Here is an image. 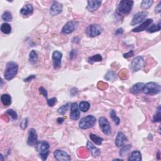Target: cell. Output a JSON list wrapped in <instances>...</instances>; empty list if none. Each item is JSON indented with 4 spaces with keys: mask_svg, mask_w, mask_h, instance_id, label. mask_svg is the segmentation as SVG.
Returning <instances> with one entry per match:
<instances>
[{
    "mask_svg": "<svg viewBox=\"0 0 161 161\" xmlns=\"http://www.w3.org/2000/svg\"><path fill=\"white\" fill-rule=\"evenodd\" d=\"M147 15L148 13L147 12H141L137 13L134 16L130 23V25L132 26H135L137 25L138 23H140L142 21H143L146 18V17L147 16Z\"/></svg>",
    "mask_w": 161,
    "mask_h": 161,
    "instance_id": "7c38bea8",
    "label": "cell"
},
{
    "mask_svg": "<svg viewBox=\"0 0 161 161\" xmlns=\"http://www.w3.org/2000/svg\"><path fill=\"white\" fill-rule=\"evenodd\" d=\"M18 71V65L15 62L10 61L6 64L4 77L6 80L11 81L15 77Z\"/></svg>",
    "mask_w": 161,
    "mask_h": 161,
    "instance_id": "6da1fadb",
    "label": "cell"
},
{
    "mask_svg": "<svg viewBox=\"0 0 161 161\" xmlns=\"http://www.w3.org/2000/svg\"><path fill=\"white\" fill-rule=\"evenodd\" d=\"M2 19L5 21H11L13 19L12 13L10 12H5L2 15Z\"/></svg>",
    "mask_w": 161,
    "mask_h": 161,
    "instance_id": "d590c367",
    "label": "cell"
},
{
    "mask_svg": "<svg viewBox=\"0 0 161 161\" xmlns=\"http://www.w3.org/2000/svg\"><path fill=\"white\" fill-rule=\"evenodd\" d=\"M63 6L61 3L57 1L53 2L51 8H50V14L52 16H56L62 12Z\"/></svg>",
    "mask_w": 161,
    "mask_h": 161,
    "instance_id": "9a60e30c",
    "label": "cell"
},
{
    "mask_svg": "<svg viewBox=\"0 0 161 161\" xmlns=\"http://www.w3.org/2000/svg\"><path fill=\"white\" fill-rule=\"evenodd\" d=\"M7 114L10 115L11 117L12 118V119L14 120H16L18 119V114L15 112V110H13V109H9L6 111V112Z\"/></svg>",
    "mask_w": 161,
    "mask_h": 161,
    "instance_id": "8d00e7d4",
    "label": "cell"
},
{
    "mask_svg": "<svg viewBox=\"0 0 161 161\" xmlns=\"http://www.w3.org/2000/svg\"><path fill=\"white\" fill-rule=\"evenodd\" d=\"M103 60V57L100 54H96L92 57H89L88 59V62L89 64H93L97 62H101Z\"/></svg>",
    "mask_w": 161,
    "mask_h": 161,
    "instance_id": "4316f807",
    "label": "cell"
},
{
    "mask_svg": "<svg viewBox=\"0 0 161 161\" xmlns=\"http://www.w3.org/2000/svg\"><path fill=\"white\" fill-rule=\"evenodd\" d=\"M1 101L3 105L8 106L12 104V97L8 94H3L1 97Z\"/></svg>",
    "mask_w": 161,
    "mask_h": 161,
    "instance_id": "603a6c76",
    "label": "cell"
},
{
    "mask_svg": "<svg viewBox=\"0 0 161 161\" xmlns=\"http://www.w3.org/2000/svg\"><path fill=\"white\" fill-rule=\"evenodd\" d=\"M155 12L156 13H160L161 12V2L157 5L155 8Z\"/></svg>",
    "mask_w": 161,
    "mask_h": 161,
    "instance_id": "ee69618b",
    "label": "cell"
},
{
    "mask_svg": "<svg viewBox=\"0 0 161 161\" xmlns=\"http://www.w3.org/2000/svg\"><path fill=\"white\" fill-rule=\"evenodd\" d=\"M79 23L76 20H71L66 23L62 29V33L64 34H70L77 29Z\"/></svg>",
    "mask_w": 161,
    "mask_h": 161,
    "instance_id": "52a82bcc",
    "label": "cell"
},
{
    "mask_svg": "<svg viewBox=\"0 0 161 161\" xmlns=\"http://www.w3.org/2000/svg\"><path fill=\"white\" fill-rule=\"evenodd\" d=\"M80 117V111L76 103H73L71 105L70 119L73 120H77Z\"/></svg>",
    "mask_w": 161,
    "mask_h": 161,
    "instance_id": "5bb4252c",
    "label": "cell"
},
{
    "mask_svg": "<svg viewBox=\"0 0 161 161\" xmlns=\"http://www.w3.org/2000/svg\"><path fill=\"white\" fill-rule=\"evenodd\" d=\"M144 86V83H136L130 88V92L134 95L140 93L143 90Z\"/></svg>",
    "mask_w": 161,
    "mask_h": 161,
    "instance_id": "44dd1931",
    "label": "cell"
},
{
    "mask_svg": "<svg viewBox=\"0 0 161 161\" xmlns=\"http://www.w3.org/2000/svg\"><path fill=\"white\" fill-rule=\"evenodd\" d=\"M39 92H40V95H42L43 96H44L45 98H47V96H48V92L47 91V90L44 88V87H40L39 88Z\"/></svg>",
    "mask_w": 161,
    "mask_h": 161,
    "instance_id": "ab89813d",
    "label": "cell"
},
{
    "mask_svg": "<svg viewBox=\"0 0 161 161\" xmlns=\"http://www.w3.org/2000/svg\"><path fill=\"white\" fill-rule=\"evenodd\" d=\"M153 23V20L152 19H147L145 20L144 22L142 23L140 25H138V27H135L134 29H132V32H140L142 31L145 30L147 28L151 25Z\"/></svg>",
    "mask_w": 161,
    "mask_h": 161,
    "instance_id": "2e32d148",
    "label": "cell"
},
{
    "mask_svg": "<svg viewBox=\"0 0 161 161\" xmlns=\"http://www.w3.org/2000/svg\"><path fill=\"white\" fill-rule=\"evenodd\" d=\"M103 30V28L101 26L97 24L90 25L86 30V34L89 37H95L99 36Z\"/></svg>",
    "mask_w": 161,
    "mask_h": 161,
    "instance_id": "8992f818",
    "label": "cell"
},
{
    "mask_svg": "<svg viewBox=\"0 0 161 161\" xmlns=\"http://www.w3.org/2000/svg\"><path fill=\"white\" fill-rule=\"evenodd\" d=\"M117 77V75L115 72H114L113 71H109L105 76V79L107 81H114L115 80Z\"/></svg>",
    "mask_w": 161,
    "mask_h": 161,
    "instance_id": "83f0119b",
    "label": "cell"
},
{
    "mask_svg": "<svg viewBox=\"0 0 161 161\" xmlns=\"http://www.w3.org/2000/svg\"><path fill=\"white\" fill-rule=\"evenodd\" d=\"M37 142H38V135H37V132L34 128H31L29 129V132H28L27 144L29 146L33 147L36 145Z\"/></svg>",
    "mask_w": 161,
    "mask_h": 161,
    "instance_id": "30bf717a",
    "label": "cell"
},
{
    "mask_svg": "<svg viewBox=\"0 0 161 161\" xmlns=\"http://www.w3.org/2000/svg\"><path fill=\"white\" fill-rule=\"evenodd\" d=\"M144 59L141 56L136 57L135 58L132 60L131 63L130 68L134 72H137V71L142 69L144 66Z\"/></svg>",
    "mask_w": 161,
    "mask_h": 161,
    "instance_id": "9c48e42d",
    "label": "cell"
},
{
    "mask_svg": "<svg viewBox=\"0 0 161 161\" xmlns=\"http://www.w3.org/2000/svg\"><path fill=\"white\" fill-rule=\"evenodd\" d=\"M129 161H140L142 160V154L139 151H134L131 153V156L128 159Z\"/></svg>",
    "mask_w": 161,
    "mask_h": 161,
    "instance_id": "7402d4cb",
    "label": "cell"
},
{
    "mask_svg": "<svg viewBox=\"0 0 161 161\" xmlns=\"http://www.w3.org/2000/svg\"><path fill=\"white\" fill-rule=\"evenodd\" d=\"M99 124L103 134L109 135L112 134V128L110 122L105 117H100L99 119Z\"/></svg>",
    "mask_w": 161,
    "mask_h": 161,
    "instance_id": "ba28073f",
    "label": "cell"
},
{
    "mask_svg": "<svg viewBox=\"0 0 161 161\" xmlns=\"http://www.w3.org/2000/svg\"><path fill=\"white\" fill-rule=\"evenodd\" d=\"M62 53L58 51H55L52 53V61L54 69H59L61 67Z\"/></svg>",
    "mask_w": 161,
    "mask_h": 161,
    "instance_id": "8fae6325",
    "label": "cell"
},
{
    "mask_svg": "<svg viewBox=\"0 0 161 161\" xmlns=\"http://www.w3.org/2000/svg\"><path fill=\"white\" fill-rule=\"evenodd\" d=\"M89 138H90L91 140L97 145H101L103 141V138L100 137H99V136L95 135L93 134H91L89 135Z\"/></svg>",
    "mask_w": 161,
    "mask_h": 161,
    "instance_id": "cb8c5ba5",
    "label": "cell"
},
{
    "mask_svg": "<svg viewBox=\"0 0 161 161\" xmlns=\"http://www.w3.org/2000/svg\"><path fill=\"white\" fill-rule=\"evenodd\" d=\"M79 108L83 112H87L90 108V104L88 101H81L79 106Z\"/></svg>",
    "mask_w": 161,
    "mask_h": 161,
    "instance_id": "f1b7e54d",
    "label": "cell"
},
{
    "mask_svg": "<svg viewBox=\"0 0 161 161\" xmlns=\"http://www.w3.org/2000/svg\"><path fill=\"white\" fill-rule=\"evenodd\" d=\"M127 140L128 139L127 137L123 132H119L117 134L116 137L115 138V145L118 147H121L125 144V143L127 142Z\"/></svg>",
    "mask_w": 161,
    "mask_h": 161,
    "instance_id": "ac0fdd59",
    "label": "cell"
},
{
    "mask_svg": "<svg viewBox=\"0 0 161 161\" xmlns=\"http://www.w3.org/2000/svg\"><path fill=\"white\" fill-rule=\"evenodd\" d=\"M102 3V1L99 0H91V1H88V6L87 9L89 12H94L97 10Z\"/></svg>",
    "mask_w": 161,
    "mask_h": 161,
    "instance_id": "e0dca14e",
    "label": "cell"
},
{
    "mask_svg": "<svg viewBox=\"0 0 161 161\" xmlns=\"http://www.w3.org/2000/svg\"><path fill=\"white\" fill-rule=\"evenodd\" d=\"M1 31L5 34H10L12 32V27L8 23H3L1 26Z\"/></svg>",
    "mask_w": 161,
    "mask_h": 161,
    "instance_id": "f546056e",
    "label": "cell"
},
{
    "mask_svg": "<svg viewBox=\"0 0 161 161\" xmlns=\"http://www.w3.org/2000/svg\"><path fill=\"white\" fill-rule=\"evenodd\" d=\"M134 2L130 0H122L119 2L118 6V10L119 12L124 15H128L131 12L133 7Z\"/></svg>",
    "mask_w": 161,
    "mask_h": 161,
    "instance_id": "5b68a950",
    "label": "cell"
},
{
    "mask_svg": "<svg viewBox=\"0 0 161 161\" xmlns=\"http://www.w3.org/2000/svg\"><path fill=\"white\" fill-rule=\"evenodd\" d=\"M113 160H123L121 159H113Z\"/></svg>",
    "mask_w": 161,
    "mask_h": 161,
    "instance_id": "7dc6e473",
    "label": "cell"
},
{
    "mask_svg": "<svg viewBox=\"0 0 161 161\" xmlns=\"http://www.w3.org/2000/svg\"><path fill=\"white\" fill-rule=\"evenodd\" d=\"M123 33V29L122 28H118V29L115 31V32H114V34H115V35H121Z\"/></svg>",
    "mask_w": 161,
    "mask_h": 161,
    "instance_id": "f6af8a7d",
    "label": "cell"
},
{
    "mask_svg": "<svg viewBox=\"0 0 161 161\" xmlns=\"http://www.w3.org/2000/svg\"><path fill=\"white\" fill-rule=\"evenodd\" d=\"M87 148L89 151L91 152V155L94 157H97L101 154V150L96 147L89 141L87 142Z\"/></svg>",
    "mask_w": 161,
    "mask_h": 161,
    "instance_id": "d6986e66",
    "label": "cell"
},
{
    "mask_svg": "<svg viewBox=\"0 0 161 161\" xmlns=\"http://www.w3.org/2000/svg\"><path fill=\"white\" fill-rule=\"evenodd\" d=\"M37 151L40 153V157L43 160H47L49 154L50 145L47 142L42 140L38 141L36 145Z\"/></svg>",
    "mask_w": 161,
    "mask_h": 161,
    "instance_id": "7a4b0ae2",
    "label": "cell"
},
{
    "mask_svg": "<svg viewBox=\"0 0 161 161\" xmlns=\"http://www.w3.org/2000/svg\"><path fill=\"white\" fill-rule=\"evenodd\" d=\"M77 54V52L76 50H72V51L70 52V53H69L70 59H72V60L74 59L75 57H76Z\"/></svg>",
    "mask_w": 161,
    "mask_h": 161,
    "instance_id": "b9f144b4",
    "label": "cell"
},
{
    "mask_svg": "<svg viewBox=\"0 0 161 161\" xmlns=\"http://www.w3.org/2000/svg\"><path fill=\"white\" fill-rule=\"evenodd\" d=\"M134 55V51H132V50H131V51H130L128 52L124 53L123 57L125 59H128L131 57H133Z\"/></svg>",
    "mask_w": 161,
    "mask_h": 161,
    "instance_id": "60d3db41",
    "label": "cell"
},
{
    "mask_svg": "<svg viewBox=\"0 0 161 161\" xmlns=\"http://www.w3.org/2000/svg\"><path fill=\"white\" fill-rule=\"evenodd\" d=\"M64 118H58L57 120V122L59 124H62L63 122H64Z\"/></svg>",
    "mask_w": 161,
    "mask_h": 161,
    "instance_id": "bcb514c9",
    "label": "cell"
},
{
    "mask_svg": "<svg viewBox=\"0 0 161 161\" xmlns=\"http://www.w3.org/2000/svg\"><path fill=\"white\" fill-rule=\"evenodd\" d=\"M160 21L157 23V24H153L151 26H149L147 28L146 30L147 32H148L149 33H154L156 32H159L160 30Z\"/></svg>",
    "mask_w": 161,
    "mask_h": 161,
    "instance_id": "d4e9b609",
    "label": "cell"
},
{
    "mask_svg": "<svg viewBox=\"0 0 161 161\" xmlns=\"http://www.w3.org/2000/svg\"><path fill=\"white\" fill-rule=\"evenodd\" d=\"M153 3V0H144L141 2L140 8L142 10H147L152 6Z\"/></svg>",
    "mask_w": 161,
    "mask_h": 161,
    "instance_id": "4dcf8cb0",
    "label": "cell"
},
{
    "mask_svg": "<svg viewBox=\"0 0 161 161\" xmlns=\"http://www.w3.org/2000/svg\"><path fill=\"white\" fill-rule=\"evenodd\" d=\"M110 115L111 119H112V120L114 121V123H115L116 125H119L120 124V118L118 117V116L116 115L115 111L113 110H111L110 112Z\"/></svg>",
    "mask_w": 161,
    "mask_h": 161,
    "instance_id": "1f68e13d",
    "label": "cell"
},
{
    "mask_svg": "<svg viewBox=\"0 0 161 161\" xmlns=\"http://www.w3.org/2000/svg\"><path fill=\"white\" fill-rule=\"evenodd\" d=\"M28 123V118H25V119H23L22 121H21L20 126L23 130H25L27 127Z\"/></svg>",
    "mask_w": 161,
    "mask_h": 161,
    "instance_id": "74e56055",
    "label": "cell"
},
{
    "mask_svg": "<svg viewBox=\"0 0 161 161\" xmlns=\"http://www.w3.org/2000/svg\"><path fill=\"white\" fill-rule=\"evenodd\" d=\"M161 91L160 86L155 82H149L144 84L142 91L146 95H155L159 94Z\"/></svg>",
    "mask_w": 161,
    "mask_h": 161,
    "instance_id": "3957f363",
    "label": "cell"
},
{
    "mask_svg": "<svg viewBox=\"0 0 161 161\" xmlns=\"http://www.w3.org/2000/svg\"><path fill=\"white\" fill-rule=\"evenodd\" d=\"M0 157H1V160L2 161H3V160H4V159H3V155H2V154H1V156H0Z\"/></svg>",
    "mask_w": 161,
    "mask_h": 161,
    "instance_id": "c3c4849f",
    "label": "cell"
},
{
    "mask_svg": "<svg viewBox=\"0 0 161 161\" xmlns=\"http://www.w3.org/2000/svg\"><path fill=\"white\" fill-rule=\"evenodd\" d=\"M161 120V110H160V106L159 105L157 108V111L156 113L154 114V116L153 117L152 122L153 123H157L160 122Z\"/></svg>",
    "mask_w": 161,
    "mask_h": 161,
    "instance_id": "d6a6232c",
    "label": "cell"
},
{
    "mask_svg": "<svg viewBox=\"0 0 161 161\" xmlns=\"http://www.w3.org/2000/svg\"><path fill=\"white\" fill-rule=\"evenodd\" d=\"M132 148V145L130 144L128 145H123L122 147H121V149H120V155L121 157H124L125 154L129 150Z\"/></svg>",
    "mask_w": 161,
    "mask_h": 161,
    "instance_id": "e575fe53",
    "label": "cell"
},
{
    "mask_svg": "<svg viewBox=\"0 0 161 161\" xmlns=\"http://www.w3.org/2000/svg\"><path fill=\"white\" fill-rule=\"evenodd\" d=\"M34 12V7L31 4H27L20 10V13L21 15L27 16L32 15Z\"/></svg>",
    "mask_w": 161,
    "mask_h": 161,
    "instance_id": "ffe728a7",
    "label": "cell"
},
{
    "mask_svg": "<svg viewBox=\"0 0 161 161\" xmlns=\"http://www.w3.org/2000/svg\"><path fill=\"white\" fill-rule=\"evenodd\" d=\"M69 105H70V104L69 103H66V104L62 105L61 107H60V108L57 110V112H58L59 114H61V115H64V114H66L68 109H69Z\"/></svg>",
    "mask_w": 161,
    "mask_h": 161,
    "instance_id": "836d02e7",
    "label": "cell"
},
{
    "mask_svg": "<svg viewBox=\"0 0 161 161\" xmlns=\"http://www.w3.org/2000/svg\"><path fill=\"white\" fill-rule=\"evenodd\" d=\"M57 102V99L56 98H52L51 99H47V104L50 107H53Z\"/></svg>",
    "mask_w": 161,
    "mask_h": 161,
    "instance_id": "f35d334b",
    "label": "cell"
},
{
    "mask_svg": "<svg viewBox=\"0 0 161 161\" xmlns=\"http://www.w3.org/2000/svg\"><path fill=\"white\" fill-rule=\"evenodd\" d=\"M53 156L58 161H70L71 160L70 156L67 152L59 149L53 152Z\"/></svg>",
    "mask_w": 161,
    "mask_h": 161,
    "instance_id": "4fadbf2b",
    "label": "cell"
},
{
    "mask_svg": "<svg viewBox=\"0 0 161 161\" xmlns=\"http://www.w3.org/2000/svg\"><path fill=\"white\" fill-rule=\"evenodd\" d=\"M38 54L37 52L34 51V50H32V51L30 52V53H29V60L30 62L32 64H37V61H38Z\"/></svg>",
    "mask_w": 161,
    "mask_h": 161,
    "instance_id": "484cf974",
    "label": "cell"
},
{
    "mask_svg": "<svg viewBox=\"0 0 161 161\" xmlns=\"http://www.w3.org/2000/svg\"><path fill=\"white\" fill-rule=\"evenodd\" d=\"M35 78H36V76H35V75H30V76H29L26 79H24L23 81H24V82H30L32 80L34 79H35Z\"/></svg>",
    "mask_w": 161,
    "mask_h": 161,
    "instance_id": "7bdbcfd3",
    "label": "cell"
},
{
    "mask_svg": "<svg viewBox=\"0 0 161 161\" xmlns=\"http://www.w3.org/2000/svg\"><path fill=\"white\" fill-rule=\"evenodd\" d=\"M96 123V119L93 115H88L81 119L79 122V127L81 129L86 130L93 127Z\"/></svg>",
    "mask_w": 161,
    "mask_h": 161,
    "instance_id": "277c9868",
    "label": "cell"
}]
</instances>
